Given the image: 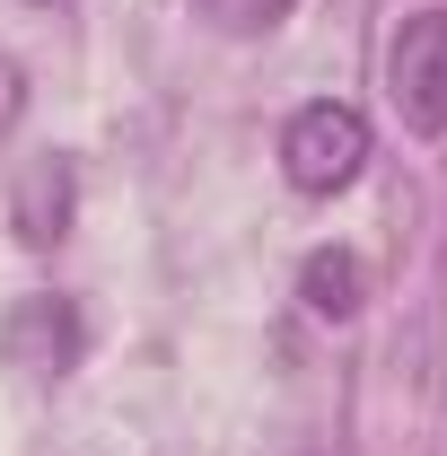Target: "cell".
<instances>
[{
    "label": "cell",
    "instance_id": "cell-1",
    "mask_svg": "<svg viewBox=\"0 0 447 456\" xmlns=\"http://www.w3.org/2000/svg\"><path fill=\"white\" fill-rule=\"evenodd\" d=\"M369 167V114L342 106V97H316V106H298L280 123V175L298 184V193H342V184H360Z\"/></svg>",
    "mask_w": 447,
    "mask_h": 456
},
{
    "label": "cell",
    "instance_id": "cell-4",
    "mask_svg": "<svg viewBox=\"0 0 447 456\" xmlns=\"http://www.w3.org/2000/svg\"><path fill=\"white\" fill-rule=\"evenodd\" d=\"M70 220H79V167L61 150L18 159V175H9V228H18V246L53 255L61 237H70Z\"/></svg>",
    "mask_w": 447,
    "mask_h": 456
},
{
    "label": "cell",
    "instance_id": "cell-2",
    "mask_svg": "<svg viewBox=\"0 0 447 456\" xmlns=\"http://www.w3.org/2000/svg\"><path fill=\"white\" fill-rule=\"evenodd\" d=\"M386 97L403 114V132L439 141L447 132V9H412L386 45Z\"/></svg>",
    "mask_w": 447,
    "mask_h": 456
},
{
    "label": "cell",
    "instance_id": "cell-6",
    "mask_svg": "<svg viewBox=\"0 0 447 456\" xmlns=\"http://www.w3.org/2000/svg\"><path fill=\"white\" fill-rule=\"evenodd\" d=\"M193 9H202L220 36H264V27H280V18L298 9V0H193Z\"/></svg>",
    "mask_w": 447,
    "mask_h": 456
},
{
    "label": "cell",
    "instance_id": "cell-3",
    "mask_svg": "<svg viewBox=\"0 0 447 456\" xmlns=\"http://www.w3.org/2000/svg\"><path fill=\"white\" fill-rule=\"evenodd\" d=\"M79 351H88V325H79V307L53 298V289L18 298L9 325H0V360H9L18 378H36V387H61V378L79 369Z\"/></svg>",
    "mask_w": 447,
    "mask_h": 456
},
{
    "label": "cell",
    "instance_id": "cell-5",
    "mask_svg": "<svg viewBox=\"0 0 447 456\" xmlns=\"http://www.w3.org/2000/svg\"><path fill=\"white\" fill-rule=\"evenodd\" d=\"M360 289H369V273H360L351 246H316V255L298 264V298H307V316H325V325H351V316H360Z\"/></svg>",
    "mask_w": 447,
    "mask_h": 456
}]
</instances>
